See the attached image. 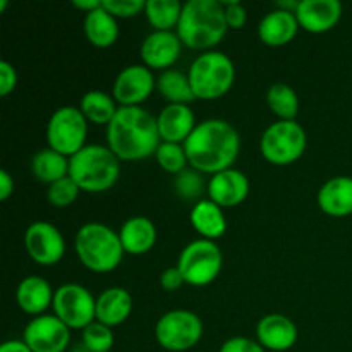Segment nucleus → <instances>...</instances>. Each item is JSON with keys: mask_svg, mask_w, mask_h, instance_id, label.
<instances>
[{"mask_svg": "<svg viewBox=\"0 0 352 352\" xmlns=\"http://www.w3.org/2000/svg\"><path fill=\"white\" fill-rule=\"evenodd\" d=\"M182 3L177 0H146L144 16L155 31L177 30L182 14Z\"/></svg>", "mask_w": 352, "mask_h": 352, "instance_id": "30", "label": "nucleus"}, {"mask_svg": "<svg viewBox=\"0 0 352 352\" xmlns=\"http://www.w3.org/2000/svg\"><path fill=\"white\" fill-rule=\"evenodd\" d=\"M54 315L71 330H85L96 322V299L79 284H64L55 291Z\"/></svg>", "mask_w": 352, "mask_h": 352, "instance_id": "11", "label": "nucleus"}, {"mask_svg": "<svg viewBox=\"0 0 352 352\" xmlns=\"http://www.w3.org/2000/svg\"><path fill=\"white\" fill-rule=\"evenodd\" d=\"M182 41L174 31H153L141 43V58L148 69H168L179 60Z\"/></svg>", "mask_w": 352, "mask_h": 352, "instance_id": "17", "label": "nucleus"}, {"mask_svg": "<svg viewBox=\"0 0 352 352\" xmlns=\"http://www.w3.org/2000/svg\"><path fill=\"white\" fill-rule=\"evenodd\" d=\"M74 250L79 261L95 274H109L120 265L124 248L119 232L105 223L89 222L78 230Z\"/></svg>", "mask_w": 352, "mask_h": 352, "instance_id": "5", "label": "nucleus"}, {"mask_svg": "<svg viewBox=\"0 0 352 352\" xmlns=\"http://www.w3.org/2000/svg\"><path fill=\"white\" fill-rule=\"evenodd\" d=\"M69 177L86 192H105L120 177V160L109 146L86 144L69 158Z\"/></svg>", "mask_w": 352, "mask_h": 352, "instance_id": "4", "label": "nucleus"}, {"mask_svg": "<svg viewBox=\"0 0 352 352\" xmlns=\"http://www.w3.org/2000/svg\"><path fill=\"white\" fill-rule=\"evenodd\" d=\"M267 103L280 120H296L299 112L298 93L285 82H275L267 91Z\"/></svg>", "mask_w": 352, "mask_h": 352, "instance_id": "31", "label": "nucleus"}, {"mask_svg": "<svg viewBox=\"0 0 352 352\" xmlns=\"http://www.w3.org/2000/svg\"><path fill=\"white\" fill-rule=\"evenodd\" d=\"M133 313V298L122 287H110L96 298V322L113 327L122 325Z\"/></svg>", "mask_w": 352, "mask_h": 352, "instance_id": "23", "label": "nucleus"}, {"mask_svg": "<svg viewBox=\"0 0 352 352\" xmlns=\"http://www.w3.org/2000/svg\"><path fill=\"white\" fill-rule=\"evenodd\" d=\"M86 136L88 120L79 109L60 107L52 113L47 124L48 148L71 158L86 146Z\"/></svg>", "mask_w": 352, "mask_h": 352, "instance_id": "10", "label": "nucleus"}, {"mask_svg": "<svg viewBox=\"0 0 352 352\" xmlns=\"http://www.w3.org/2000/svg\"><path fill=\"white\" fill-rule=\"evenodd\" d=\"M182 284H186V280H184V277H182L181 272H179L177 267H170V268H167V270L162 272L160 285L164 291L175 292L177 289L182 287Z\"/></svg>", "mask_w": 352, "mask_h": 352, "instance_id": "40", "label": "nucleus"}, {"mask_svg": "<svg viewBox=\"0 0 352 352\" xmlns=\"http://www.w3.org/2000/svg\"><path fill=\"white\" fill-rule=\"evenodd\" d=\"M24 248L31 260L41 267H54L64 258L65 241L50 222H34L24 232Z\"/></svg>", "mask_w": 352, "mask_h": 352, "instance_id": "12", "label": "nucleus"}, {"mask_svg": "<svg viewBox=\"0 0 352 352\" xmlns=\"http://www.w3.org/2000/svg\"><path fill=\"white\" fill-rule=\"evenodd\" d=\"M79 191H81L79 186L67 175V177L48 186L47 199L55 208H67V206H71L78 199Z\"/></svg>", "mask_w": 352, "mask_h": 352, "instance_id": "35", "label": "nucleus"}, {"mask_svg": "<svg viewBox=\"0 0 352 352\" xmlns=\"http://www.w3.org/2000/svg\"><path fill=\"white\" fill-rule=\"evenodd\" d=\"M155 158H157V164L168 174H181L182 170H186V165H189L184 144L160 143Z\"/></svg>", "mask_w": 352, "mask_h": 352, "instance_id": "32", "label": "nucleus"}, {"mask_svg": "<svg viewBox=\"0 0 352 352\" xmlns=\"http://www.w3.org/2000/svg\"><path fill=\"white\" fill-rule=\"evenodd\" d=\"M299 28L294 12L275 9L258 24V36L268 47H284L294 40Z\"/></svg>", "mask_w": 352, "mask_h": 352, "instance_id": "20", "label": "nucleus"}, {"mask_svg": "<svg viewBox=\"0 0 352 352\" xmlns=\"http://www.w3.org/2000/svg\"><path fill=\"white\" fill-rule=\"evenodd\" d=\"M119 237L126 253L140 256L153 250L157 243V227L148 217H131L120 227Z\"/></svg>", "mask_w": 352, "mask_h": 352, "instance_id": "22", "label": "nucleus"}, {"mask_svg": "<svg viewBox=\"0 0 352 352\" xmlns=\"http://www.w3.org/2000/svg\"><path fill=\"white\" fill-rule=\"evenodd\" d=\"M157 126L162 143L184 144L198 124H196L195 113L189 109V105L168 103L158 113Z\"/></svg>", "mask_w": 352, "mask_h": 352, "instance_id": "19", "label": "nucleus"}, {"mask_svg": "<svg viewBox=\"0 0 352 352\" xmlns=\"http://www.w3.org/2000/svg\"><path fill=\"white\" fill-rule=\"evenodd\" d=\"M219 352H265V349L258 340L248 337H232L222 344Z\"/></svg>", "mask_w": 352, "mask_h": 352, "instance_id": "38", "label": "nucleus"}, {"mask_svg": "<svg viewBox=\"0 0 352 352\" xmlns=\"http://www.w3.org/2000/svg\"><path fill=\"white\" fill-rule=\"evenodd\" d=\"M17 72L10 62H0V96H7L16 89Z\"/></svg>", "mask_w": 352, "mask_h": 352, "instance_id": "39", "label": "nucleus"}, {"mask_svg": "<svg viewBox=\"0 0 352 352\" xmlns=\"http://www.w3.org/2000/svg\"><path fill=\"white\" fill-rule=\"evenodd\" d=\"M157 88L151 69L146 65L134 64L127 65L113 81L112 96L120 107H140L151 96L153 89Z\"/></svg>", "mask_w": 352, "mask_h": 352, "instance_id": "14", "label": "nucleus"}, {"mask_svg": "<svg viewBox=\"0 0 352 352\" xmlns=\"http://www.w3.org/2000/svg\"><path fill=\"white\" fill-rule=\"evenodd\" d=\"M6 7H7V0H0V14H3Z\"/></svg>", "mask_w": 352, "mask_h": 352, "instance_id": "44", "label": "nucleus"}, {"mask_svg": "<svg viewBox=\"0 0 352 352\" xmlns=\"http://www.w3.org/2000/svg\"><path fill=\"white\" fill-rule=\"evenodd\" d=\"M107 143L119 160H144L157 153L162 140L157 117L141 107H120L107 126Z\"/></svg>", "mask_w": 352, "mask_h": 352, "instance_id": "2", "label": "nucleus"}, {"mask_svg": "<svg viewBox=\"0 0 352 352\" xmlns=\"http://www.w3.org/2000/svg\"><path fill=\"white\" fill-rule=\"evenodd\" d=\"M54 296L55 292L52 291L50 284L45 278L31 275L21 280L17 285L16 299L19 308L23 309L26 315L41 316V313L47 311L48 306L54 305Z\"/></svg>", "mask_w": 352, "mask_h": 352, "instance_id": "24", "label": "nucleus"}, {"mask_svg": "<svg viewBox=\"0 0 352 352\" xmlns=\"http://www.w3.org/2000/svg\"><path fill=\"white\" fill-rule=\"evenodd\" d=\"M256 340L263 349L284 352L298 342V327L280 313L263 316L256 327Z\"/></svg>", "mask_w": 352, "mask_h": 352, "instance_id": "18", "label": "nucleus"}, {"mask_svg": "<svg viewBox=\"0 0 352 352\" xmlns=\"http://www.w3.org/2000/svg\"><path fill=\"white\" fill-rule=\"evenodd\" d=\"M79 110H81L88 122L107 124L109 126L119 109L116 107V100L109 93L91 89V91L82 95Z\"/></svg>", "mask_w": 352, "mask_h": 352, "instance_id": "28", "label": "nucleus"}, {"mask_svg": "<svg viewBox=\"0 0 352 352\" xmlns=\"http://www.w3.org/2000/svg\"><path fill=\"white\" fill-rule=\"evenodd\" d=\"M14 192V179L7 170H0V201H6Z\"/></svg>", "mask_w": 352, "mask_h": 352, "instance_id": "41", "label": "nucleus"}, {"mask_svg": "<svg viewBox=\"0 0 352 352\" xmlns=\"http://www.w3.org/2000/svg\"><path fill=\"white\" fill-rule=\"evenodd\" d=\"M296 17L299 26L308 33H327L342 17V3L339 0H299Z\"/></svg>", "mask_w": 352, "mask_h": 352, "instance_id": "16", "label": "nucleus"}, {"mask_svg": "<svg viewBox=\"0 0 352 352\" xmlns=\"http://www.w3.org/2000/svg\"><path fill=\"white\" fill-rule=\"evenodd\" d=\"M31 172L38 182L52 186L69 175V157L52 148H45L34 153L31 160Z\"/></svg>", "mask_w": 352, "mask_h": 352, "instance_id": "27", "label": "nucleus"}, {"mask_svg": "<svg viewBox=\"0 0 352 352\" xmlns=\"http://www.w3.org/2000/svg\"><path fill=\"white\" fill-rule=\"evenodd\" d=\"M222 251L213 241L208 239L191 241L181 251L177 260V268L186 284L195 287H205L212 284L222 272Z\"/></svg>", "mask_w": 352, "mask_h": 352, "instance_id": "8", "label": "nucleus"}, {"mask_svg": "<svg viewBox=\"0 0 352 352\" xmlns=\"http://www.w3.org/2000/svg\"><path fill=\"white\" fill-rule=\"evenodd\" d=\"M0 352H33L24 340H7L0 346Z\"/></svg>", "mask_w": 352, "mask_h": 352, "instance_id": "42", "label": "nucleus"}, {"mask_svg": "<svg viewBox=\"0 0 352 352\" xmlns=\"http://www.w3.org/2000/svg\"><path fill=\"white\" fill-rule=\"evenodd\" d=\"M308 138L296 120H277L265 129L260 150L265 160L274 165H291L305 155Z\"/></svg>", "mask_w": 352, "mask_h": 352, "instance_id": "7", "label": "nucleus"}, {"mask_svg": "<svg viewBox=\"0 0 352 352\" xmlns=\"http://www.w3.org/2000/svg\"><path fill=\"white\" fill-rule=\"evenodd\" d=\"M191 226L201 239H208L215 243L227 232V220L223 215V208H220L212 199H199L191 210Z\"/></svg>", "mask_w": 352, "mask_h": 352, "instance_id": "25", "label": "nucleus"}, {"mask_svg": "<svg viewBox=\"0 0 352 352\" xmlns=\"http://www.w3.org/2000/svg\"><path fill=\"white\" fill-rule=\"evenodd\" d=\"M189 165L201 174L215 175L232 168L241 151L239 133L222 119L199 122L184 143Z\"/></svg>", "mask_w": 352, "mask_h": 352, "instance_id": "1", "label": "nucleus"}, {"mask_svg": "<svg viewBox=\"0 0 352 352\" xmlns=\"http://www.w3.org/2000/svg\"><path fill=\"white\" fill-rule=\"evenodd\" d=\"M206 188L208 184L203 179V174L195 168H186L181 174L175 175L174 189L182 199H188V201L198 199L199 201V196L206 191Z\"/></svg>", "mask_w": 352, "mask_h": 352, "instance_id": "33", "label": "nucleus"}, {"mask_svg": "<svg viewBox=\"0 0 352 352\" xmlns=\"http://www.w3.org/2000/svg\"><path fill=\"white\" fill-rule=\"evenodd\" d=\"M103 9L109 10L113 17H129L138 16L140 12H144V6L146 0H103L102 2Z\"/></svg>", "mask_w": 352, "mask_h": 352, "instance_id": "36", "label": "nucleus"}, {"mask_svg": "<svg viewBox=\"0 0 352 352\" xmlns=\"http://www.w3.org/2000/svg\"><path fill=\"white\" fill-rule=\"evenodd\" d=\"M85 34L93 47L109 48L119 38V24L109 10L100 6L85 16Z\"/></svg>", "mask_w": 352, "mask_h": 352, "instance_id": "26", "label": "nucleus"}, {"mask_svg": "<svg viewBox=\"0 0 352 352\" xmlns=\"http://www.w3.org/2000/svg\"><path fill=\"white\" fill-rule=\"evenodd\" d=\"M206 192L208 199L217 203L220 208H234L250 195V179L237 168H227L212 175Z\"/></svg>", "mask_w": 352, "mask_h": 352, "instance_id": "15", "label": "nucleus"}, {"mask_svg": "<svg viewBox=\"0 0 352 352\" xmlns=\"http://www.w3.org/2000/svg\"><path fill=\"white\" fill-rule=\"evenodd\" d=\"M223 9H226V21L227 26L232 28V30H241L244 28L248 21V10L246 7L241 2H222Z\"/></svg>", "mask_w": 352, "mask_h": 352, "instance_id": "37", "label": "nucleus"}, {"mask_svg": "<svg viewBox=\"0 0 352 352\" xmlns=\"http://www.w3.org/2000/svg\"><path fill=\"white\" fill-rule=\"evenodd\" d=\"M72 6H74L76 9L82 10L85 14H89L95 9H98V7L102 6V2H100V0H74Z\"/></svg>", "mask_w": 352, "mask_h": 352, "instance_id": "43", "label": "nucleus"}, {"mask_svg": "<svg viewBox=\"0 0 352 352\" xmlns=\"http://www.w3.org/2000/svg\"><path fill=\"white\" fill-rule=\"evenodd\" d=\"M23 340L33 352H65L71 342V329L55 315H41L28 323Z\"/></svg>", "mask_w": 352, "mask_h": 352, "instance_id": "13", "label": "nucleus"}, {"mask_svg": "<svg viewBox=\"0 0 352 352\" xmlns=\"http://www.w3.org/2000/svg\"><path fill=\"white\" fill-rule=\"evenodd\" d=\"M318 206L330 217H347L352 213V177L339 175L320 188Z\"/></svg>", "mask_w": 352, "mask_h": 352, "instance_id": "21", "label": "nucleus"}, {"mask_svg": "<svg viewBox=\"0 0 352 352\" xmlns=\"http://www.w3.org/2000/svg\"><path fill=\"white\" fill-rule=\"evenodd\" d=\"M223 3L219 0H189L184 3L177 36L182 45L192 50H210L227 34Z\"/></svg>", "mask_w": 352, "mask_h": 352, "instance_id": "3", "label": "nucleus"}, {"mask_svg": "<svg viewBox=\"0 0 352 352\" xmlns=\"http://www.w3.org/2000/svg\"><path fill=\"white\" fill-rule=\"evenodd\" d=\"M198 100H219L230 91L236 81V67L223 52H205L195 58L188 72Z\"/></svg>", "mask_w": 352, "mask_h": 352, "instance_id": "6", "label": "nucleus"}, {"mask_svg": "<svg viewBox=\"0 0 352 352\" xmlns=\"http://www.w3.org/2000/svg\"><path fill=\"white\" fill-rule=\"evenodd\" d=\"M203 337V322L189 309H172L162 315L155 325L158 346L168 352L192 349Z\"/></svg>", "mask_w": 352, "mask_h": 352, "instance_id": "9", "label": "nucleus"}, {"mask_svg": "<svg viewBox=\"0 0 352 352\" xmlns=\"http://www.w3.org/2000/svg\"><path fill=\"white\" fill-rule=\"evenodd\" d=\"M81 344L89 352H109L113 347L112 329L100 322H93L82 330Z\"/></svg>", "mask_w": 352, "mask_h": 352, "instance_id": "34", "label": "nucleus"}, {"mask_svg": "<svg viewBox=\"0 0 352 352\" xmlns=\"http://www.w3.org/2000/svg\"><path fill=\"white\" fill-rule=\"evenodd\" d=\"M157 89L168 103L189 105V103L196 100L189 78L179 71L162 72L160 78L157 79Z\"/></svg>", "mask_w": 352, "mask_h": 352, "instance_id": "29", "label": "nucleus"}]
</instances>
